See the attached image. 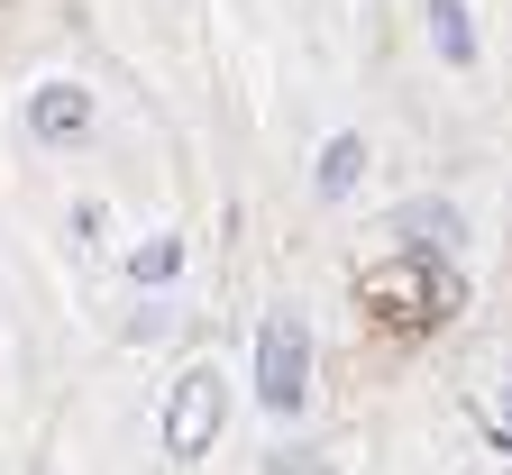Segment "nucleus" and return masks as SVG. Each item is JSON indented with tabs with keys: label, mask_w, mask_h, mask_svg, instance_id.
<instances>
[{
	"label": "nucleus",
	"mask_w": 512,
	"mask_h": 475,
	"mask_svg": "<svg viewBox=\"0 0 512 475\" xmlns=\"http://www.w3.org/2000/svg\"><path fill=\"white\" fill-rule=\"evenodd\" d=\"M357 302L384 329H430V320L458 311V275H448L439 256H394V265H375V275L357 284Z\"/></svg>",
	"instance_id": "1"
},
{
	"label": "nucleus",
	"mask_w": 512,
	"mask_h": 475,
	"mask_svg": "<svg viewBox=\"0 0 512 475\" xmlns=\"http://www.w3.org/2000/svg\"><path fill=\"white\" fill-rule=\"evenodd\" d=\"M256 402H266L275 421H293L302 402H311V329L302 311H266V329H256Z\"/></svg>",
	"instance_id": "2"
},
{
	"label": "nucleus",
	"mask_w": 512,
	"mask_h": 475,
	"mask_svg": "<svg viewBox=\"0 0 512 475\" xmlns=\"http://www.w3.org/2000/svg\"><path fill=\"white\" fill-rule=\"evenodd\" d=\"M220 421H229L220 366H183V375H174V393H165V457H174V466H192V457L220 439Z\"/></svg>",
	"instance_id": "3"
},
{
	"label": "nucleus",
	"mask_w": 512,
	"mask_h": 475,
	"mask_svg": "<svg viewBox=\"0 0 512 475\" xmlns=\"http://www.w3.org/2000/svg\"><path fill=\"white\" fill-rule=\"evenodd\" d=\"M83 128H92V92L83 83H37L28 92V138L37 147H74Z\"/></svg>",
	"instance_id": "4"
},
{
	"label": "nucleus",
	"mask_w": 512,
	"mask_h": 475,
	"mask_svg": "<svg viewBox=\"0 0 512 475\" xmlns=\"http://www.w3.org/2000/svg\"><path fill=\"white\" fill-rule=\"evenodd\" d=\"M394 238H403V256H448L467 238V220L448 201H412V211H394Z\"/></svg>",
	"instance_id": "5"
},
{
	"label": "nucleus",
	"mask_w": 512,
	"mask_h": 475,
	"mask_svg": "<svg viewBox=\"0 0 512 475\" xmlns=\"http://www.w3.org/2000/svg\"><path fill=\"white\" fill-rule=\"evenodd\" d=\"M357 183H366V138H357V128H339V138L320 147V165H311V192H320V201H348Z\"/></svg>",
	"instance_id": "6"
},
{
	"label": "nucleus",
	"mask_w": 512,
	"mask_h": 475,
	"mask_svg": "<svg viewBox=\"0 0 512 475\" xmlns=\"http://www.w3.org/2000/svg\"><path fill=\"white\" fill-rule=\"evenodd\" d=\"M430 46H439V64H476V19H467V0H430Z\"/></svg>",
	"instance_id": "7"
},
{
	"label": "nucleus",
	"mask_w": 512,
	"mask_h": 475,
	"mask_svg": "<svg viewBox=\"0 0 512 475\" xmlns=\"http://www.w3.org/2000/svg\"><path fill=\"white\" fill-rule=\"evenodd\" d=\"M174 265H183V238H147L128 256V284H174Z\"/></svg>",
	"instance_id": "8"
},
{
	"label": "nucleus",
	"mask_w": 512,
	"mask_h": 475,
	"mask_svg": "<svg viewBox=\"0 0 512 475\" xmlns=\"http://www.w3.org/2000/svg\"><path fill=\"white\" fill-rule=\"evenodd\" d=\"M503 430H512V384H503Z\"/></svg>",
	"instance_id": "9"
}]
</instances>
